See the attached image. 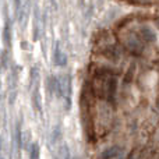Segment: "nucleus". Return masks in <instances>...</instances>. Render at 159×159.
Returning a JSON list of instances; mask_svg holds the SVG:
<instances>
[{"instance_id": "nucleus-2", "label": "nucleus", "mask_w": 159, "mask_h": 159, "mask_svg": "<svg viewBox=\"0 0 159 159\" xmlns=\"http://www.w3.org/2000/svg\"><path fill=\"white\" fill-rule=\"evenodd\" d=\"M56 93L60 98H63L70 103V96H71V81H70L69 75H63V77H57V85H56Z\"/></svg>"}, {"instance_id": "nucleus-7", "label": "nucleus", "mask_w": 159, "mask_h": 159, "mask_svg": "<svg viewBox=\"0 0 159 159\" xmlns=\"http://www.w3.org/2000/svg\"><path fill=\"white\" fill-rule=\"evenodd\" d=\"M0 85H2V81H0Z\"/></svg>"}, {"instance_id": "nucleus-3", "label": "nucleus", "mask_w": 159, "mask_h": 159, "mask_svg": "<svg viewBox=\"0 0 159 159\" xmlns=\"http://www.w3.org/2000/svg\"><path fill=\"white\" fill-rule=\"evenodd\" d=\"M121 157H123V151H121V148H117V147L109 148L103 152V159H120Z\"/></svg>"}, {"instance_id": "nucleus-6", "label": "nucleus", "mask_w": 159, "mask_h": 159, "mask_svg": "<svg viewBox=\"0 0 159 159\" xmlns=\"http://www.w3.org/2000/svg\"><path fill=\"white\" fill-rule=\"evenodd\" d=\"M3 36H4V41L7 42L8 45H10V41H11V32H10V24H8V22L4 25V35H3Z\"/></svg>"}, {"instance_id": "nucleus-5", "label": "nucleus", "mask_w": 159, "mask_h": 159, "mask_svg": "<svg viewBox=\"0 0 159 159\" xmlns=\"http://www.w3.org/2000/svg\"><path fill=\"white\" fill-rule=\"evenodd\" d=\"M28 152H30V158L31 159H39V154H41V148L36 143H32L28 147Z\"/></svg>"}, {"instance_id": "nucleus-1", "label": "nucleus", "mask_w": 159, "mask_h": 159, "mask_svg": "<svg viewBox=\"0 0 159 159\" xmlns=\"http://www.w3.org/2000/svg\"><path fill=\"white\" fill-rule=\"evenodd\" d=\"M99 87L98 88V95H101L102 98L112 101L115 98L116 93V80L110 75H102L99 78Z\"/></svg>"}, {"instance_id": "nucleus-4", "label": "nucleus", "mask_w": 159, "mask_h": 159, "mask_svg": "<svg viewBox=\"0 0 159 159\" xmlns=\"http://www.w3.org/2000/svg\"><path fill=\"white\" fill-rule=\"evenodd\" d=\"M53 61H55L56 66H59V67H63V66H66V64H67L66 55H64V53L61 52L59 48H56V50H55V55H53Z\"/></svg>"}]
</instances>
